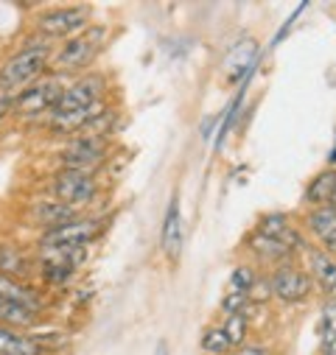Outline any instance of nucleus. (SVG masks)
<instances>
[{"mask_svg":"<svg viewBox=\"0 0 336 355\" xmlns=\"http://www.w3.org/2000/svg\"><path fill=\"white\" fill-rule=\"evenodd\" d=\"M73 218H78V213L73 207H65V205L53 202V199H40V202L28 205L26 213H23V221L31 224V227H42V232L53 230L65 221H73Z\"/></svg>","mask_w":336,"mask_h":355,"instance_id":"f8f14e48","label":"nucleus"},{"mask_svg":"<svg viewBox=\"0 0 336 355\" xmlns=\"http://www.w3.org/2000/svg\"><path fill=\"white\" fill-rule=\"evenodd\" d=\"M107 40V28L104 26H87L84 31L62 40V45L56 51H51V62L56 70L73 73V70H84L96 62V56L101 53Z\"/></svg>","mask_w":336,"mask_h":355,"instance_id":"7ed1b4c3","label":"nucleus"},{"mask_svg":"<svg viewBox=\"0 0 336 355\" xmlns=\"http://www.w3.org/2000/svg\"><path fill=\"white\" fill-rule=\"evenodd\" d=\"M48 62H51V45L42 40L28 42L12 56H6L3 64H0V96L12 98L37 78H42V73L48 70Z\"/></svg>","mask_w":336,"mask_h":355,"instance_id":"f257e3e1","label":"nucleus"},{"mask_svg":"<svg viewBox=\"0 0 336 355\" xmlns=\"http://www.w3.org/2000/svg\"><path fill=\"white\" fill-rule=\"evenodd\" d=\"M308 277L322 291H336V263L322 249H308Z\"/></svg>","mask_w":336,"mask_h":355,"instance_id":"f3484780","label":"nucleus"},{"mask_svg":"<svg viewBox=\"0 0 336 355\" xmlns=\"http://www.w3.org/2000/svg\"><path fill=\"white\" fill-rule=\"evenodd\" d=\"M269 291L280 302L294 305V302H305L311 297L314 283H311L308 272L294 269V266H280V269H275L272 277H269Z\"/></svg>","mask_w":336,"mask_h":355,"instance_id":"9d476101","label":"nucleus"},{"mask_svg":"<svg viewBox=\"0 0 336 355\" xmlns=\"http://www.w3.org/2000/svg\"><path fill=\"white\" fill-rule=\"evenodd\" d=\"M235 355H269V349H267V347H261V344H249V347H246V344H241Z\"/></svg>","mask_w":336,"mask_h":355,"instance_id":"bb28decb","label":"nucleus"},{"mask_svg":"<svg viewBox=\"0 0 336 355\" xmlns=\"http://www.w3.org/2000/svg\"><path fill=\"white\" fill-rule=\"evenodd\" d=\"M0 300L15 302V305H23L26 311H31V313H37V316L45 311V300H42V294H40L34 286H26L23 280L6 277V275H0Z\"/></svg>","mask_w":336,"mask_h":355,"instance_id":"2eb2a0df","label":"nucleus"},{"mask_svg":"<svg viewBox=\"0 0 336 355\" xmlns=\"http://www.w3.org/2000/svg\"><path fill=\"white\" fill-rule=\"evenodd\" d=\"M45 344L28 333L0 324V355H45Z\"/></svg>","mask_w":336,"mask_h":355,"instance_id":"dca6fc26","label":"nucleus"},{"mask_svg":"<svg viewBox=\"0 0 336 355\" xmlns=\"http://www.w3.org/2000/svg\"><path fill=\"white\" fill-rule=\"evenodd\" d=\"M246 305V294H227L224 297V302H221V308L227 311V316H235V313H241V308Z\"/></svg>","mask_w":336,"mask_h":355,"instance_id":"a878e982","label":"nucleus"},{"mask_svg":"<svg viewBox=\"0 0 336 355\" xmlns=\"http://www.w3.org/2000/svg\"><path fill=\"white\" fill-rule=\"evenodd\" d=\"M87 260V249H67V246H59V249H40L37 254V263H51V266H62V269H70V272H78V266Z\"/></svg>","mask_w":336,"mask_h":355,"instance_id":"aec40b11","label":"nucleus"},{"mask_svg":"<svg viewBox=\"0 0 336 355\" xmlns=\"http://www.w3.org/2000/svg\"><path fill=\"white\" fill-rule=\"evenodd\" d=\"M101 235V221L90 218V216H78L73 221H65L53 230L40 232V249H87L96 238Z\"/></svg>","mask_w":336,"mask_h":355,"instance_id":"0eeeda50","label":"nucleus"},{"mask_svg":"<svg viewBox=\"0 0 336 355\" xmlns=\"http://www.w3.org/2000/svg\"><path fill=\"white\" fill-rule=\"evenodd\" d=\"M328 205H330V207L336 210V191H333V196H330V202H328Z\"/></svg>","mask_w":336,"mask_h":355,"instance_id":"c85d7f7f","label":"nucleus"},{"mask_svg":"<svg viewBox=\"0 0 336 355\" xmlns=\"http://www.w3.org/2000/svg\"><path fill=\"white\" fill-rule=\"evenodd\" d=\"M99 196V180L93 176V171H67V168H59L51 182H48V199L65 205V207H73L76 213L81 207L93 205Z\"/></svg>","mask_w":336,"mask_h":355,"instance_id":"20e7f679","label":"nucleus"},{"mask_svg":"<svg viewBox=\"0 0 336 355\" xmlns=\"http://www.w3.org/2000/svg\"><path fill=\"white\" fill-rule=\"evenodd\" d=\"M62 90H65V81L59 76H42L17 96H12V112L23 118H40L45 112L51 115L62 98Z\"/></svg>","mask_w":336,"mask_h":355,"instance_id":"39448f33","label":"nucleus"},{"mask_svg":"<svg viewBox=\"0 0 336 355\" xmlns=\"http://www.w3.org/2000/svg\"><path fill=\"white\" fill-rule=\"evenodd\" d=\"M221 330H224V336H227V341L233 347H241L246 341V319H244V313L227 316V322L221 324Z\"/></svg>","mask_w":336,"mask_h":355,"instance_id":"b1692460","label":"nucleus"},{"mask_svg":"<svg viewBox=\"0 0 336 355\" xmlns=\"http://www.w3.org/2000/svg\"><path fill=\"white\" fill-rule=\"evenodd\" d=\"M107 110L104 101L93 104V107H81V110H70V112H51L48 115V132L51 135H84V129H87L101 112Z\"/></svg>","mask_w":336,"mask_h":355,"instance_id":"9b49d317","label":"nucleus"},{"mask_svg":"<svg viewBox=\"0 0 336 355\" xmlns=\"http://www.w3.org/2000/svg\"><path fill=\"white\" fill-rule=\"evenodd\" d=\"M157 355H168V352H165V344H160V349H157Z\"/></svg>","mask_w":336,"mask_h":355,"instance_id":"c756f323","label":"nucleus"},{"mask_svg":"<svg viewBox=\"0 0 336 355\" xmlns=\"http://www.w3.org/2000/svg\"><path fill=\"white\" fill-rule=\"evenodd\" d=\"M319 330H322V347L330 352V349L336 347V302H328V305H325Z\"/></svg>","mask_w":336,"mask_h":355,"instance_id":"5701e85b","label":"nucleus"},{"mask_svg":"<svg viewBox=\"0 0 336 355\" xmlns=\"http://www.w3.org/2000/svg\"><path fill=\"white\" fill-rule=\"evenodd\" d=\"M34 322H37V313L26 311L23 305H15V302L0 300V324H3V327L20 330V327H31Z\"/></svg>","mask_w":336,"mask_h":355,"instance_id":"412c9836","label":"nucleus"},{"mask_svg":"<svg viewBox=\"0 0 336 355\" xmlns=\"http://www.w3.org/2000/svg\"><path fill=\"white\" fill-rule=\"evenodd\" d=\"M255 272L249 269V266H238V269L233 272V277H230V286H233V291L235 294H246L252 286H255Z\"/></svg>","mask_w":336,"mask_h":355,"instance_id":"393cba45","label":"nucleus"},{"mask_svg":"<svg viewBox=\"0 0 336 355\" xmlns=\"http://www.w3.org/2000/svg\"><path fill=\"white\" fill-rule=\"evenodd\" d=\"M328 159H330V165H336V146H333V151H330V157H328Z\"/></svg>","mask_w":336,"mask_h":355,"instance_id":"cd10ccee","label":"nucleus"},{"mask_svg":"<svg viewBox=\"0 0 336 355\" xmlns=\"http://www.w3.org/2000/svg\"><path fill=\"white\" fill-rule=\"evenodd\" d=\"M28 272H31V257L20 246H12V243L0 246V275L23 280Z\"/></svg>","mask_w":336,"mask_h":355,"instance_id":"6ab92c4d","label":"nucleus"},{"mask_svg":"<svg viewBox=\"0 0 336 355\" xmlns=\"http://www.w3.org/2000/svg\"><path fill=\"white\" fill-rule=\"evenodd\" d=\"M333 191H336V168H325V171H319L314 180L305 185V196L303 199L311 207H322V205L330 202Z\"/></svg>","mask_w":336,"mask_h":355,"instance_id":"a211bd4d","label":"nucleus"},{"mask_svg":"<svg viewBox=\"0 0 336 355\" xmlns=\"http://www.w3.org/2000/svg\"><path fill=\"white\" fill-rule=\"evenodd\" d=\"M199 344H202V352H208V355H227L233 349V344L227 341V336H224L221 327H208L202 333Z\"/></svg>","mask_w":336,"mask_h":355,"instance_id":"4be33fe9","label":"nucleus"},{"mask_svg":"<svg viewBox=\"0 0 336 355\" xmlns=\"http://www.w3.org/2000/svg\"><path fill=\"white\" fill-rule=\"evenodd\" d=\"M305 227L314 235V241L319 243L322 252L333 254L336 252V210L330 205L322 207H311L305 216Z\"/></svg>","mask_w":336,"mask_h":355,"instance_id":"ddd939ff","label":"nucleus"},{"mask_svg":"<svg viewBox=\"0 0 336 355\" xmlns=\"http://www.w3.org/2000/svg\"><path fill=\"white\" fill-rule=\"evenodd\" d=\"M328 355H336V347H333V349H330V352H328Z\"/></svg>","mask_w":336,"mask_h":355,"instance_id":"7c9ffc66","label":"nucleus"},{"mask_svg":"<svg viewBox=\"0 0 336 355\" xmlns=\"http://www.w3.org/2000/svg\"><path fill=\"white\" fill-rule=\"evenodd\" d=\"M90 9L87 6H59V9H48L37 17L34 31L42 42L51 45V40H67L78 31H84L90 26Z\"/></svg>","mask_w":336,"mask_h":355,"instance_id":"423d86ee","label":"nucleus"},{"mask_svg":"<svg viewBox=\"0 0 336 355\" xmlns=\"http://www.w3.org/2000/svg\"><path fill=\"white\" fill-rule=\"evenodd\" d=\"M160 241H162V252H165L168 263H180V257H183V216H180V199L177 196H171V202H168Z\"/></svg>","mask_w":336,"mask_h":355,"instance_id":"4468645a","label":"nucleus"},{"mask_svg":"<svg viewBox=\"0 0 336 355\" xmlns=\"http://www.w3.org/2000/svg\"><path fill=\"white\" fill-rule=\"evenodd\" d=\"M246 246L267 263H280V260H289L303 246V238L289 224L286 216L272 213V216H264L258 221L255 232L246 238Z\"/></svg>","mask_w":336,"mask_h":355,"instance_id":"f03ea898","label":"nucleus"},{"mask_svg":"<svg viewBox=\"0 0 336 355\" xmlns=\"http://www.w3.org/2000/svg\"><path fill=\"white\" fill-rule=\"evenodd\" d=\"M107 151H110V137L78 135L76 140H70L62 148L56 162H59V168H67V171H93L99 162H104Z\"/></svg>","mask_w":336,"mask_h":355,"instance_id":"6e6552de","label":"nucleus"},{"mask_svg":"<svg viewBox=\"0 0 336 355\" xmlns=\"http://www.w3.org/2000/svg\"><path fill=\"white\" fill-rule=\"evenodd\" d=\"M104 90H107V78L101 73H84V76L73 78L70 84H65L62 98H59L53 112H70V110H81V107H93V104L104 101Z\"/></svg>","mask_w":336,"mask_h":355,"instance_id":"1a4fd4ad","label":"nucleus"}]
</instances>
